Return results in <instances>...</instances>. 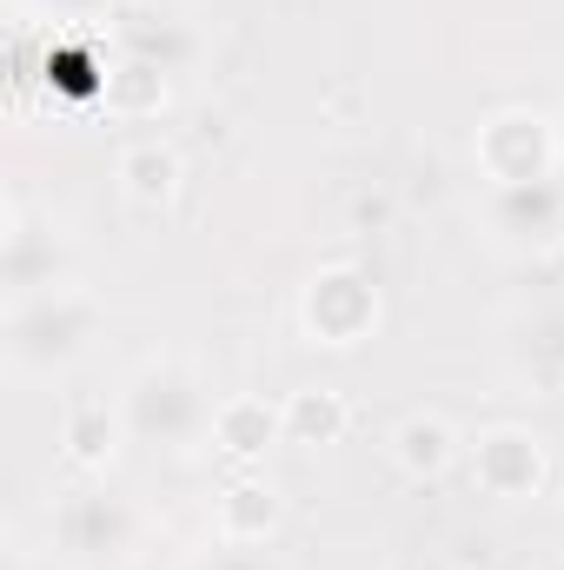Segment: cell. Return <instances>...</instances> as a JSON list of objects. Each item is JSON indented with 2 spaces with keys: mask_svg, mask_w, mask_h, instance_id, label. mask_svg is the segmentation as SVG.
<instances>
[{
  "mask_svg": "<svg viewBox=\"0 0 564 570\" xmlns=\"http://www.w3.org/2000/svg\"><path fill=\"white\" fill-rule=\"evenodd\" d=\"M392 458H399L412 478H438V471L458 458V438H451V425H445V419L419 412V419H406V425L392 431Z\"/></svg>",
  "mask_w": 564,
  "mask_h": 570,
  "instance_id": "obj_3",
  "label": "cell"
},
{
  "mask_svg": "<svg viewBox=\"0 0 564 570\" xmlns=\"http://www.w3.org/2000/svg\"><path fill=\"white\" fill-rule=\"evenodd\" d=\"M67 444H74L80 464H107V458H114V425H107V412H74Z\"/></svg>",
  "mask_w": 564,
  "mask_h": 570,
  "instance_id": "obj_7",
  "label": "cell"
},
{
  "mask_svg": "<svg viewBox=\"0 0 564 570\" xmlns=\"http://www.w3.org/2000/svg\"><path fill=\"white\" fill-rule=\"evenodd\" d=\"M280 524V498L273 484H233L226 504H220V531L226 538H266Z\"/></svg>",
  "mask_w": 564,
  "mask_h": 570,
  "instance_id": "obj_5",
  "label": "cell"
},
{
  "mask_svg": "<svg viewBox=\"0 0 564 570\" xmlns=\"http://www.w3.org/2000/svg\"><path fill=\"white\" fill-rule=\"evenodd\" d=\"M339 431H346L339 392H299V399L285 405V438H292V444H332Z\"/></svg>",
  "mask_w": 564,
  "mask_h": 570,
  "instance_id": "obj_6",
  "label": "cell"
},
{
  "mask_svg": "<svg viewBox=\"0 0 564 570\" xmlns=\"http://www.w3.org/2000/svg\"><path fill=\"white\" fill-rule=\"evenodd\" d=\"M213 431H220L226 451L253 458V451H266L273 438H285V412H273L266 399H226V405L213 412Z\"/></svg>",
  "mask_w": 564,
  "mask_h": 570,
  "instance_id": "obj_2",
  "label": "cell"
},
{
  "mask_svg": "<svg viewBox=\"0 0 564 570\" xmlns=\"http://www.w3.org/2000/svg\"><path fill=\"white\" fill-rule=\"evenodd\" d=\"M120 186H127V199H140V206H159V199H173V186H179V153L159 140H140L120 153Z\"/></svg>",
  "mask_w": 564,
  "mask_h": 570,
  "instance_id": "obj_4",
  "label": "cell"
},
{
  "mask_svg": "<svg viewBox=\"0 0 564 570\" xmlns=\"http://www.w3.org/2000/svg\"><path fill=\"white\" fill-rule=\"evenodd\" d=\"M478 478H485L498 498L532 491V484H538V444H532L525 431H492V438L478 444Z\"/></svg>",
  "mask_w": 564,
  "mask_h": 570,
  "instance_id": "obj_1",
  "label": "cell"
}]
</instances>
